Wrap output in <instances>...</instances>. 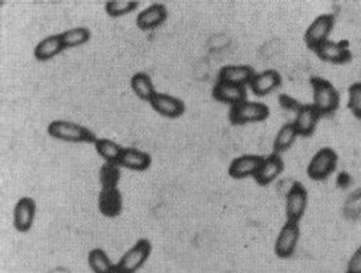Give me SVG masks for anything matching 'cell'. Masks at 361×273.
<instances>
[{
	"label": "cell",
	"mask_w": 361,
	"mask_h": 273,
	"mask_svg": "<svg viewBox=\"0 0 361 273\" xmlns=\"http://www.w3.org/2000/svg\"><path fill=\"white\" fill-rule=\"evenodd\" d=\"M47 133L51 139L59 140L70 144L94 145L97 141V135L87 126L69 121H53L47 128Z\"/></svg>",
	"instance_id": "cell-1"
},
{
	"label": "cell",
	"mask_w": 361,
	"mask_h": 273,
	"mask_svg": "<svg viewBox=\"0 0 361 273\" xmlns=\"http://www.w3.org/2000/svg\"><path fill=\"white\" fill-rule=\"evenodd\" d=\"M312 87V106L315 107L321 116H332L338 109L341 96L329 80L322 79L319 76H314L310 79Z\"/></svg>",
	"instance_id": "cell-2"
},
{
	"label": "cell",
	"mask_w": 361,
	"mask_h": 273,
	"mask_svg": "<svg viewBox=\"0 0 361 273\" xmlns=\"http://www.w3.org/2000/svg\"><path fill=\"white\" fill-rule=\"evenodd\" d=\"M152 243L141 238L116 262V273H136L144 267L152 254Z\"/></svg>",
	"instance_id": "cell-3"
},
{
	"label": "cell",
	"mask_w": 361,
	"mask_h": 273,
	"mask_svg": "<svg viewBox=\"0 0 361 273\" xmlns=\"http://www.w3.org/2000/svg\"><path fill=\"white\" fill-rule=\"evenodd\" d=\"M269 116V108L267 104L252 101H244L233 106L229 111V121L233 126H245L251 123L264 121Z\"/></svg>",
	"instance_id": "cell-4"
},
{
	"label": "cell",
	"mask_w": 361,
	"mask_h": 273,
	"mask_svg": "<svg viewBox=\"0 0 361 273\" xmlns=\"http://www.w3.org/2000/svg\"><path fill=\"white\" fill-rule=\"evenodd\" d=\"M338 163V156L334 150L331 147H324L319 150L311 158L307 166V176L315 181L327 179L332 173H334Z\"/></svg>",
	"instance_id": "cell-5"
},
{
	"label": "cell",
	"mask_w": 361,
	"mask_h": 273,
	"mask_svg": "<svg viewBox=\"0 0 361 273\" xmlns=\"http://www.w3.org/2000/svg\"><path fill=\"white\" fill-rule=\"evenodd\" d=\"M336 18L332 14H322L317 16L306 30L305 44L309 49L315 51L319 46L329 41V35L334 31Z\"/></svg>",
	"instance_id": "cell-6"
},
{
	"label": "cell",
	"mask_w": 361,
	"mask_h": 273,
	"mask_svg": "<svg viewBox=\"0 0 361 273\" xmlns=\"http://www.w3.org/2000/svg\"><path fill=\"white\" fill-rule=\"evenodd\" d=\"M299 239H300L299 222L287 219V222L283 224L282 229L279 231L274 243V254L277 255L279 259H290L297 250Z\"/></svg>",
	"instance_id": "cell-7"
},
{
	"label": "cell",
	"mask_w": 361,
	"mask_h": 273,
	"mask_svg": "<svg viewBox=\"0 0 361 273\" xmlns=\"http://www.w3.org/2000/svg\"><path fill=\"white\" fill-rule=\"evenodd\" d=\"M37 214V202L30 196H23L18 200L13 212V224L16 231L26 234L31 231Z\"/></svg>",
	"instance_id": "cell-8"
},
{
	"label": "cell",
	"mask_w": 361,
	"mask_h": 273,
	"mask_svg": "<svg viewBox=\"0 0 361 273\" xmlns=\"http://www.w3.org/2000/svg\"><path fill=\"white\" fill-rule=\"evenodd\" d=\"M307 207V191L299 181H294L286 196V214L288 221L299 222Z\"/></svg>",
	"instance_id": "cell-9"
},
{
	"label": "cell",
	"mask_w": 361,
	"mask_h": 273,
	"mask_svg": "<svg viewBox=\"0 0 361 273\" xmlns=\"http://www.w3.org/2000/svg\"><path fill=\"white\" fill-rule=\"evenodd\" d=\"M316 56H319L321 61L331 64L343 65L347 64L352 61L353 54L348 41H327L322 46H319L315 51Z\"/></svg>",
	"instance_id": "cell-10"
},
{
	"label": "cell",
	"mask_w": 361,
	"mask_h": 273,
	"mask_svg": "<svg viewBox=\"0 0 361 273\" xmlns=\"http://www.w3.org/2000/svg\"><path fill=\"white\" fill-rule=\"evenodd\" d=\"M149 104L153 111L168 119H178L184 116L186 111L185 103L167 93H156L149 101Z\"/></svg>",
	"instance_id": "cell-11"
},
{
	"label": "cell",
	"mask_w": 361,
	"mask_h": 273,
	"mask_svg": "<svg viewBox=\"0 0 361 273\" xmlns=\"http://www.w3.org/2000/svg\"><path fill=\"white\" fill-rule=\"evenodd\" d=\"M98 209L106 218L121 216L124 209V201L118 188H102L98 195Z\"/></svg>",
	"instance_id": "cell-12"
},
{
	"label": "cell",
	"mask_w": 361,
	"mask_h": 273,
	"mask_svg": "<svg viewBox=\"0 0 361 273\" xmlns=\"http://www.w3.org/2000/svg\"><path fill=\"white\" fill-rule=\"evenodd\" d=\"M264 158L259 154H243L234 158L228 168V174L238 181L246 179L249 176L254 178Z\"/></svg>",
	"instance_id": "cell-13"
},
{
	"label": "cell",
	"mask_w": 361,
	"mask_h": 273,
	"mask_svg": "<svg viewBox=\"0 0 361 273\" xmlns=\"http://www.w3.org/2000/svg\"><path fill=\"white\" fill-rule=\"evenodd\" d=\"M283 171H284V162L281 154L272 152L269 156L264 158L254 179L259 186H269L282 174Z\"/></svg>",
	"instance_id": "cell-14"
},
{
	"label": "cell",
	"mask_w": 361,
	"mask_h": 273,
	"mask_svg": "<svg viewBox=\"0 0 361 273\" xmlns=\"http://www.w3.org/2000/svg\"><path fill=\"white\" fill-rule=\"evenodd\" d=\"M168 19V10L166 6L159 3L156 4L149 5V8L142 10L137 18H136V26L144 31V32H149L153 31L156 28L162 26L163 23H166Z\"/></svg>",
	"instance_id": "cell-15"
},
{
	"label": "cell",
	"mask_w": 361,
	"mask_h": 273,
	"mask_svg": "<svg viewBox=\"0 0 361 273\" xmlns=\"http://www.w3.org/2000/svg\"><path fill=\"white\" fill-rule=\"evenodd\" d=\"M212 97L218 102L233 107L246 101L247 92L245 86L223 83L217 80L212 88Z\"/></svg>",
	"instance_id": "cell-16"
},
{
	"label": "cell",
	"mask_w": 361,
	"mask_h": 273,
	"mask_svg": "<svg viewBox=\"0 0 361 273\" xmlns=\"http://www.w3.org/2000/svg\"><path fill=\"white\" fill-rule=\"evenodd\" d=\"M282 85V76L277 70L267 69L261 73H256L254 79L251 81L250 86L252 93L257 97H264L274 90H277Z\"/></svg>",
	"instance_id": "cell-17"
},
{
	"label": "cell",
	"mask_w": 361,
	"mask_h": 273,
	"mask_svg": "<svg viewBox=\"0 0 361 273\" xmlns=\"http://www.w3.org/2000/svg\"><path fill=\"white\" fill-rule=\"evenodd\" d=\"M256 71L250 65H226L218 73V81L246 86L250 85Z\"/></svg>",
	"instance_id": "cell-18"
},
{
	"label": "cell",
	"mask_w": 361,
	"mask_h": 273,
	"mask_svg": "<svg viewBox=\"0 0 361 273\" xmlns=\"http://www.w3.org/2000/svg\"><path fill=\"white\" fill-rule=\"evenodd\" d=\"M295 114L297 116L293 124L295 126L299 136H310L314 134L317 123L322 116L315 107L312 104H301Z\"/></svg>",
	"instance_id": "cell-19"
},
{
	"label": "cell",
	"mask_w": 361,
	"mask_h": 273,
	"mask_svg": "<svg viewBox=\"0 0 361 273\" xmlns=\"http://www.w3.org/2000/svg\"><path fill=\"white\" fill-rule=\"evenodd\" d=\"M118 164L133 171H145L152 164L151 154L139 148L124 147Z\"/></svg>",
	"instance_id": "cell-20"
},
{
	"label": "cell",
	"mask_w": 361,
	"mask_h": 273,
	"mask_svg": "<svg viewBox=\"0 0 361 273\" xmlns=\"http://www.w3.org/2000/svg\"><path fill=\"white\" fill-rule=\"evenodd\" d=\"M65 51L61 33L51 35L48 37L43 38L42 41L36 44L33 56L38 61H48L53 59L54 56H59L61 51Z\"/></svg>",
	"instance_id": "cell-21"
},
{
	"label": "cell",
	"mask_w": 361,
	"mask_h": 273,
	"mask_svg": "<svg viewBox=\"0 0 361 273\" xmlns=\"http://www.w3.org/2000/svg\"><path fill=\"white\" fill-rule=\"evenodd\" d=\"M130 86L136 95V97L145 102L149 103L153 96L157 93L149 75L142 71L133 75V78L130 80Z\"/></svg>",
	"instance_id": "cell-22"
},
{
	"label": "cell",
	"mask_w": 361,
	"mask_h": 273,
	"mask_svg": "<svg viewBox=\"0 0 361 273\" xmlns=\"http://www.w3.org/2000/svg\"><path fill=\"white\" fill-rule=\"evenodd\" d=\"M87 264L93 273H116V264L101 248H94L88 253Z\"/></svg>",
	"instance_id": "cell-23"
},
{
	"label": "cell",
	"mask_w": 361,
	"mask_h": 273,
	"mask_svg": "<svg viewBox=\"0 0 361 273\" xmlns=\"http://www.w3.org/2000/svg\"><path fill=\"white\" fill-rule=\"evenodd\" d=\"M94 150L104 162L118 164L124 147L121 145L116 144V141H113V140L97 139V141L94 142Z\"/></svg>",
	"instance_id": "cell-24"
},
{
	"label": "cell",
	"mask_w": 361,
	"mask_h": 273,
	"mask_svg": "<svg viewBox=\"0 0 361 273\" xmlns=\"http://www.w3.org/2000/svg\"><path fill=\"white\" fill-rule=\"evenodd\" d=\"M299 134L293 123L284 124L276 135V139L274 141V152L281 154V153L288 151L295 142Z\"/></svg>",
	"instance_id": "cell-25"
},
{
	"label": "cell",
	"mask_w": 361,
	"mask_h": 273,
	"mask_svg": "<svg viewBox=\"0 0 361 273\" xmlns=\"http://www.w3.org/2000/svg\"><path fill=\"white\" fill-rule=\"evenodd\" d=\"M61 40L65 49L84 46L91 40V31L86 28H70L68 31L61 32Z\"/></svg>",
	"instance_id": "cell-26"
},
{
	"label": "cell",
	"mask_w": 361,
	"mask_h": 273,
	"mask_svg": "<svg viewBox=\"0 0 361 273\" xmlns=\"http://www.w3.org/2000/svg\"><path fill=\"white\" fill-rule=\"evenodd\" d=\"M139 1L135 0H109L104 4V9L108 16L113 19L130 14L139 8Z\"/></svg>",
	"instance_id": "cell-27"
},
{
	"label": "cell",
	"mask_w": 361,
	"mask_h": 273,
	"mask_svg": "<svg viewBox=\"0 0 361 273\" xmlns=\"http://www.w3.org/2000/svg\"><path fill=\"white\" fill-rule=\"evenodd\" d=\"M121 168L116 163H103L99 169V181L102 188H118L121 178Z\"/></svg>",
	"instance_id": "cell-28"
},
{
	"label": "cell",
	"mask_w": 361,
	"mask_h": 273,
	"mask_svg": "<svg viewBox=\"0 0 361 273\" xmlns=\"http://www.w3.org/2000/svg\"><path fill=\"white\" fill-rule=\"evenodd\" d=\"M348 107L354 116L361 119V83H354L348 90Z\"/></svg>",
	"instance_id": "cell-29"
},
{
	"label": "cell",
	"mask_w": 361,
	"mask_h": 273,
	"mask_svg": "<svg viewBox=\"0 0 361 273\" xmlns=\"http://www.w3.org/2000/svg\"><path fill=\"white\" fill-rule=\"evenodd\" d=\"M344 213L350 219H357L361 216V189L355 190L350 196L348 198Z\"/></svg>",
	"instance_id": "cell-30"
},
{
	"label": "cell",
	"mask_w": 361,
	"mask_h": 273,
	"mask_svg": "<svg viewBox=\"0 0 361 273\" xmlns=\"http://www.w3.org/2000/svg\"><path fill=\"white\" fill-rule=\"evenodd\" d=\"M348 273H361V246L357 248L355 253L348 262Z\"/></svg>",
	"instance_id": "cell-31"
},
{
	"label": "cell",
	"mask_w": 361,
	"mask_h": 273,
	"mask_svg": "<svg viewBox=\"0 0 361 273\" xmlns=\"http://www.w3.org/2000/svg\"><path fill=\"white\" fill-rule=\"evenodd\" d=\"M279 103L283 108H286L288 111H293L297 113L301 107V103L298 102L297 99L288 96V95H281L279 96Z\"/></svg>",
	"instance_id": "cell-32"
},
{
	"label": "cell",
	"mask_w": 361,
	"mask_h": 273,
	"mask_svg": "<svg viewBox=\"0 0 361 273\" xmlns=\"http://www.w3.org/2000/svg\"><path fill=\"white\" fill-rule=\"evenodd\" d=\"M349 181H350V178L345 173H341L338 176V183L339 186H347L349 184Z\"/></svg>",
	"instance_id": "cell-33"
},
{
	"label": "cell",
	"mask_w": 361,
	"mask_h": 273,
	"mask_svg": "<svg viewBox=\"0 0 361 273\" xmlns=\"http://www.w3.org/2000/svg\"><path fill=\"white\" fill-rule=\"evenodd\" d=\"M345 273H348V272H345Z\"/></svg>",
	"instance_id": "cell-34"
}]
</instances>
